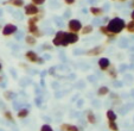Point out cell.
<instances>
[{"instance_id":"24","label":"cell","mask_w":134,"mask_h":131,"mask_svg":"<svg viewBox=\"0 0 134 131\" xmlns=\"http://www.w3.org/2000/svg\"><path fill=\"white\" fill-rule=\"evenodd\" d=\"M46 0H32V4H35V5H43L44 3H45Z\"/></svg>"},{"instance_id":"2","label":"cell","mask_w":134,"mask_h":131,"mask_svg":"<svg viewBox=\"0 0 134 131\" xmlns=\"http://www.w3.org/2000/svg\"><path fill=\"white\" fill-rule=\"evenodd\" d=\"M79 41V35L75 32H65V37H64V44L63 47H68L69 44H74Z\"/></svg>"},{"instance_id":"28","label":"cell","mask_w":134,"mask_h":131,"mask_svg":"<svg viewBox=\"0 0 134 131\" xmlns=\"http://www.w3.org/2000/svg\"><path fill=\"white\" fill-rule=\"evenodd\" d=\"M129 5H131V7H133V8H134V0H132V1H131V4H129Z\"/></svg>"},{"instance_id":"31","label":"cell","mask_w":134,"mask_h":131,"mask_svg":"<svg viewBox=\"0 0 134 131\" xmlns=\"http://www.w3.org/2000/svg\"><path fill=\"white\" fill-rule=\"evenodd\" d=\"M120 1H126V0H120Z\"/></svg>"},{"instance_id":"4","label":"cell","mask_w":134,"mask_h":131,"mask_svg":"<svg viewBox=\"0 0 134 131\" xmlns=\"http://www.w3.org/2000/svg\"><path fill=\"white\" fill-rule=\"evenodd\" d=\"M24 11H25V14L26 16H36L39 13V8H38L37 5L35 4H27V5L24 6Z\"/></svg>"},{"instance_id":"16","label":"cell","mask_w":134,"mask_h":131,"mask_svg":"<svg viewBox=\"0 0 134 131\" xmlns=\"http://www.w3.org/2000/svg\"><path fill=\"white\" fill-rule=\"evenodd\" d=\"M107 118L109 119V122H115L116 120V114L114 111L109 110V111H107Z\"/></svg>"},{"instance_id":"30","label":"cell","mask_w":134,"mask_h":131,"mask_svg":"<svg viewBox=\"0 0 134 131\" xmlns=\"http://www.w3.org/2000/svg\"><path fill=\"white\" fill-rule=\"evenodd\" d=\"M1 68H3V66H1V63H0V70H1Z\"/></svg>"},{"instance_id":"25","label":"cell","mask_w":134,"mask_h":131,"mask_svg":"<svg viewBox=\"0 0 134 131\" xmlns=\"http://www.w3.org/2000/svg\"><path fill=\"white\" fill-rule=\"evenodd\" d=\"M4 116H5V118L6 119H8V120H12V114H11V112H5V114H4Z\"/></svg>"},{"instance_id":"1","label":"cell","mask_w":134,"mask_h":131,"mask_svg":"<svg viewBox=\"0 0 134 131\" xmlns=\"http://www.w3.org/2000/svg\"><path fill=\"white\" fill-rule=\"evenodd\" d=\"M125 28H126L125 20L121 19V18H119V17H115V18H113V19H110L108 25H107V29H108L111 33H114V35L120 33Z\"/></svg>"},{"instance_id":"17","label":"cell","mask_w":134,"mask_h":131,"mask_svg":"<svg viewBox=\"0 0 134 131\" xmlns=\"http://www.w3.org/2000/svg\"><path fill=\"white\" fill-rule=\"evenodd\" d=\"M81 30H82L83 35H89V33L93 32V25H86L84 28H82Z\"/></svg>"},{"instance_id":"21","label":"cell","mask_w":134,"mask_h":131,"mask_svg":"<svg viewBox=\"0 0 134 131\" xmlns=\"http://www.w3.org/2000/svg\"><path fill=\"white\" fill-rule=\"evenodd\" d=\"M126 28H127V30H128V32H131V33L134 32V22H133V20H132V22H129V23L127 24Z\"/></svg>"},{"instance_id":"32","label":"cell","mask_w":134,"mask_h":131,"mask_svg":"<svg viewBox=\"0 0 134 131\" xmlns=\"http://www.w3.org/2000/svg\"><path fill=\"white\" fill-rule=\"evenodd\" d=\"M0 81H1V76H0Z\"/></svg>"},{"instance_id":"10","label":"cell","mask_w":134,"mask_h":131,"mask_svg":"<svg viewBox=\"0 0 134 131\" xmlns=\"http://www.w3.org/2000/svg\"><path fill=\"white\" fill-rule=\"evenodd\" d=\"M103 8L101 7H97V6H91L90 7V13L93 16H95V17H100V16L103 14Z\"/></svg>"},{"instance_id":"23","label":"cell","mask_w":134,"mask_h":131,"mask_svg":"<svg viewBox=\"0 0 134 131\" xmlns=\"http://www.w3.org/2000/svg\"><path fill=\"white\" fill-rule=\"evenodd\" d=\"M41 131H53V130H52V128H51L49 124H45V125H43L41 128Z\"/></svg>"},{"instance_id":"22","label":"cell","mask_w":134,"mask_h":131,"mask_svg":"<svg viewBox=\"0 0 134 131\" xmlns=\"http://www.w3.org/2000/svg\"><path fill=\"white\" fill-rule=\"evenodd\" d=\"M108 126H109V129H110V130H113V131H119V128H118V125H116V123H115V122H109Z\"/></svg>"},{"instance_id":"9","label":"cell","mask_w":134,"mask_h":131,"mask_svg":"<svg viewBox=\"0 0 134 131\" xmlns=\"http://www.w3.org/2000/svg\"><path fill=\"white\" fill-rule=\"evenodd\" d=\"M25 57L27 58V61H30V62H33V63L38 62V58H39V57H38V55L35 53V51H31V50L27 51V53L25 54Z\"/></svg>"},{"instance_id":"12","label":"cell","mask_w":134,"mask_h":131,"mask_svg":"<svg viewBox=\"0 0 134 131\" xmlns=\"http://www.w3.org/2000/svg\"><path fill=\"white\" fill-rule=\"evenodd\" d=\"M103 51V47H95V48L90 49L89 51H87V55L89 56H94V55H99Z\"/></svg>"},{"instance_id":"8","label":"cell","mask_w":134,"mask_h":131,"mask_svg":"<svg viewBox=\"0 0 134 131\" xmlns=\"http://www.w3.org/2000/svg\"><path fill=\"white\" fill-rule=\"evenodd\" d=\"M109 66H110V61H109V58H107V57L100 58V61H99V67L102 69V70H107V69L109 68Z\"/></svg>"},{"instance_id":"15","label":"cell","mask_w":134,"mask_h":131,"mask_svg":"<svg viewBox=\"0 0 134 131\" xmlns=\"http://www.w3.org/2000/svg\"><path fill=\"white\" fill-rule=\"evenodd\" d=\"M25 42L27 43V44H30V46H35L36 44V37L32 35H29L25 37Z\"/></svg>"},{"instance_id":"29","label":"cell","mask_w":134,"mask_h":131,"mask_svg":"<svg viewBox=\"0 0 134 131\" xmlns=\"http://www.w3.org/2000/svg\"><path fill=\"white\" fill-rule=\"evenodd\" d=\"M131 17H132V20H133V22H134V11L131 13Z\"/></svg>"},{"instance_id":"27","label":"cell","mask_w":134,"mask_h":131,"mask_svg":"<svg viewBox=\"0 0 134 131\" xmlns=\"http://www.w3.org/2000/svg\"><path fill=\"white\" fill-rule=\"evenodd\" d=\"M64 1H65V4H68V5H72L76 0H64Z\"/></svg>"},{"instance_id":"18","label":"cell","mask_w":134,"mask_h":131,"mask_svg":"<svg viewBox=\"0 0 134 131\" xmlns=\"http://www.w3.org/2000/svg\"><path fill=\"white\" fill-rule=\"evenodd\" d=\"M109 93V89L108 87H106V86H102V87H100L99 91H97V94L99 95H106V94Z\"/></svg>"},{"instance_id":"5","label":"cell","mask_w":134,"mask_h":131,"mask_svg":"<svg viewBox=\"0 0 134 131\" xmlns=\"http://www.w3.org/2000/svg\"><path fill=\"white\" fill-rule=\"evenodd\" d=\"M64 37H65V32L64 31H58L56 33L55 38H53L52 43L55 47H59V46H63L64 44Z\"/></svg>"},{"instance_id":"14","label":"cell","mask_w":134,"mask_h":131,"mask_svg":"<svg viewBox=\"0 0 134 131\" xmlns=\"http://www.w3.org/2000/svg\"><path fill=\"white\" fill-rule=\"evenodd\" d=\"M100 31H101L103 35H106V36H108L109 38H113V37H115V35L114 33H111L110 31L107 29V26H104V25H102V26H100Z\"/></svg>"},{"instance_id":"13","label":"cell","mask_w":134,"mask_h":131,"mask_svg":"<svg viewBox=\"0 0 134 131\" xmlns=\"http://www.w3.org/2000/svg\"><path fill=\"white\" fill-rule=\"evenodd\" d=\"M61 130L62 131H80L77 126L71 125V124H63L61 126Z\"/></svg>"},{"instance_id":"7","label":"cell","mask_w":134,"mask_h":131,"mask_svg":"<svg viewBox=\"0 0 134 131\" xmlns=\"http://www.w3.org/2000/svg\"><path fill=\"white\" fill-rule=\"evenodd\" d=\"M29 32H30L32 36H35V37H41L42 36L37 24H29Z\"/></svg>"},{"instance_id":"26","label":"cell","mask_w":134,"mask_h":131,"mask_svg":"<svg viewBox=\"0 0 134 131\" xmlns=\"http://www.w3.org/2000/svg\"><path fill=\"white\" fill-rule=\"evenodd\" d=\"M114 70H115V69H111V70L109 72V74H110V76H111V78H116V73H115V72H114Z\"/></svg>"},{"instance_id":"11","label":"cell","mask_w":134,"mask_h":131,"mask_svg":"<svg viewBox=\"0 0 134 131\" xmlns=\"http://www.w3.org/2000/svg\"><path fill=\"white\" fill-rule=\"evenodd\" d=\"M5 4L12 5L14 7H23L25 3H24V0H7V1H5Z\"/></svg>"},{"instance_id":"3","label":"cell","mask_w":134,"mask_h":131,"mask_svg":"<svg viewBox=\"0 0 134 131\" xmlns=\"http://www.w3.org/2000/svg\"><path fill=\"white\" fill-rule=\"evenodd\" d=\"M68 28L71 32H75L77 33L79 31H81L82 29V23L80 22L79 19H71L70 22L68 23Z\"/></svg>"},{"instance_id":"20","label":"cell","mask_w":134,"mask_h":131,"mask_svg":"<svg viewBox=\"0 0 134 131\" xmlns=\"http://www.w3.org/2000/svg\"><path fill=\"white\" fill-rule=\"evenodd\" d=\"M87 119H88V122L90 124H95L96 123V118H95V116H94V113L91 111L88 112V116H87Z\"/></svg>"},{"instance_id":"19","label":"cell","mask_w":134,"mask_h":131,"mask_svg":"<svg viewBox=\"0 0 134 131\" xmlns=\"http://www.w3.org/2000/svg\"><path fill=\"white\" fill-rule=\"evenodd\" d=\"M29 116V110L27 108H21L20 111L18 112V117L19 118H26Z\"/></svg>"},{"instance_id":"6","label":"cell","mask_w":134,"mask_h":131,"mask_svg":"<svg viewBox=\"0 0 134 131\" xmlns=\"http://www.w3.org/2000/svg\"><path fill=\"white\" fill-rule=\"evenodd\" d=\"M18 31V28L14 24H6L3 29V35L4 36H11Z\"/></svg>"}]
</instances>
